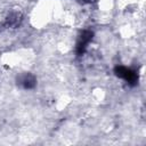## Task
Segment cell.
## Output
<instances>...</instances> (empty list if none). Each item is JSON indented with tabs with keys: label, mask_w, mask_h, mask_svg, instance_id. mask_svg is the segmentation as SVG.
<instances>
[{
	"label": "cell",
	"mask_w": 146,
	"mask_h": 146,
	"mask_svg": "<svg viewBox=\"0 0 146 146\" xmlns=\"http://www.w3.org/2000/svg\"><path fill=\"white\" fill-rule=\"evenodd\" d=\"M19 83H21V84L23 86V88H25V89H32V88H34V86H35V83H36V80H35V78H34L32 74L26 73V74H24V75L21 78Z\"/></svg>",
	"instance_id": "cell-3"
},
{
	"label": "cell",
	"mask_w": 146,
	"mask_h": 146,
	"mask_svg": "<svg viewBox=\"0 0 146 146\" xmlns=\"http://www.w3.org/2000/svg\"><path fill=\"white\" fill-rule=\"evenodd\" d=\"M114 72L116 74V76L123 79L130 86H135L137 83V81H138L137 72L133 71V70H131V68H128L125 66H116L114 68Z\"/></svg>",
	"instance_id": "cell-1"
},
{
	"label": "cell",
	"mask_w": 146,
	"mask_h": 146,
	"mask_svg": "<svg viewBox=\"0 0 146 146\" xmlns=\"http://www.w3.org/2000/svg\"><path fill=\"white\" fill-rule=\"evenodd\" d=\"M94 36V33L90 31V30H86L82 32V34L80 35L79 38V41L76 43V54L78 55H82L86 49H87V46L89 44V42L91 41Z\"/></svg>",
	"instance_id": "cell-2"
}]
</instances>
